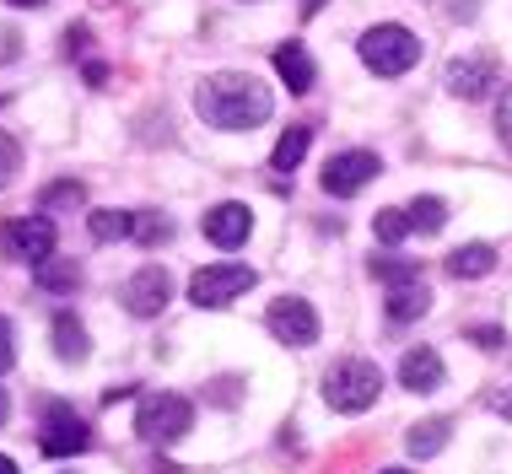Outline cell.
<instances>
[{
    "label": "cell",
    "mask_w": 512,
    "mask_h": 474,
    "mask_svg": "<svg viewBox=\"0 0 512 474\" xmlns=\"http://www.w3.org/2000/svg\"><path fill=\"white\" fill-rule=\"evenodd\" d=\"M195 108H200V119L211 124V130H232V135H238V130H254V124L270 119L275 97H270L265 81L248 76V71H216V76L200 81Z\"/></svg>",
    "instance_id": "cell-1"
},
{
    "label": "cell",
    "mask_w": 512,
    "mask_h": 474,
    "mask_svg": "<svg viewBox=\"0 0 512 474\" xmlns=\"http://www.w3.org/2000/svg\"><path fill=\"white\" fill-rule=\"evenodd\" d=\"M378 394H383V372H378V361H367V356H345L324 372V399H329V410H340V415L372 410Z\"/></svg>",
    "instance_id": "cell-2"
},
{
    "label": "cell",
    "mask_w": 512,
    "mask_h": 474,
    "mask_svg": "<svg viewBox=\"0 0 512 474\" xmlns=\"http://www.w3.org/2000/svg\"><path fill=\"white\" fill-rule=\"evenodd\" d=\"M415 60H421V38L410 33V27H399V22H378V27H367L362 33V65L372 76H405L415 71Z\"/></svg>",
    "instance_id": "cell-3"
},
{
    "label": "cell",
    "mask_w": 512,
    "mask_h": 474,
    "mask_svg": "<svg viewBox=\"0 0 512 474\" xmlns=\"http://www.w3.org/2000/svg\"><path fill=\"white\" fill-rule=\"evenodd\" d=\"M189 426H195V404H189L184 394H146L141 410H135V431H141L146 442H178L189 437Z\"/></svg>",
    "instance_id": "cell-4"
},
{
    "label": "cell",
    "mask_w": 512,
    "mask_h": 474,
    "mask_svg": "<svg viewBox=\"0 0 512 474\" xmlns=\"http://www.w3.org/2000/svg\"><path fill=\"white\" fill-rule=\"evenodd\" d=\"M254 281L259 275L248 270V264H205V270L189 275V302H195V308H227V302H238Z\"/></svg>",
    "instance_id": "cell-5"
},
{
    "label": "cell",
    "mask_w": 512,
    "mask_h": 474,
    "mask_svg": "<svg viewBox=\"0 0 512 474\" xmlns=\"http://www.w3.org/2000/svg\"><path fill=\"white\" fill-rule=\"evenodd\" d=\"M0 254L17 259V264H38L54 254V221L38 211V216H11L0 227Z\"/></svg>",
    "instance_id": "cell-6"
},
{
    "label": "cell",
    "mask_w": 512,
    "mask_h": 474,
    "mask_svg": "<svg viewBox=\"0 0 512 474\" xmlns=\"http://www.w3.org/2000/svg\"><path fill=\"white\" fill-rule=\"evenodd\" d=\"M38 448H44L49 458L87 453L92 448V426L81 421L71 404H49V410H44V431H38Z\"/></svg>",
    "instance_id": "cell-7"
},
{
    "label": "cell",
    "mask_w": 512,
    "mask_h": 474,
    "mask_svg": "<svg viewBox=\"0 0 512 474\" xmlns=\"http://www.w3.org/2000/svg\"><path fill=\"white\" fill-rule=\"evenodd\" d=\"M378 173H383V162L372 157V151H340V157H329V167H324V194L351 200V194H362Z\"/></svg>",
    "instance_id": "cell-8"
},
{
    "label": "cell",
    "mask_w": 512,
    "mask_h": 474,
    "mask_svg": "<svg viewBox=\"0 0 512 474\" xmlns=\"http://www.w3.org/2000/svg\"><path fill=\"white\" fill-rule=\"evenodd\" d=\"M265 324H270L275 340L297 345V351L318 340V313H313V302H302V297H275L270 313H265Z\"/></svg>",
    "instance_id": "cell-9"
},
{
    "label": "cell",
    "mask_w": 512,
    "mask_h": 474,
    "mask_svg": "<svg viewBox=\"0 0 512 474\" xmlns=\"http://www.w3.org/2000/svg\"><path fill=\"white\" fill-rule=\"evenodd\" d=\"M124 308H130L135 318H157L162 308H168V297H173V281H168V270L162 264H141V270L124 281Z\"/></svg>",
    "instance_id": "cell-10"
},
{
    "label": "cell",
    "mask_w": 512,
    "mask_h": 474,
    "mask_svg": "<svg viewBox=\"0 0 512 474\" xmlns=\"http://www.w3.org/2000/svg\"><path fill=\"white\" fill-rule=\"evenodd\" d=\"M496 76H502V65H496V54H459V60L448 65V87L453 97H464V103H480L491 87H496Z\"/></svg>",
    "instance_id": "cell-11"
},
{
    "label": "cell",
    "mask_w": 512,
    "mask_h": 474,
    "mask_svg": "<svg viewBox=\"0 0 512 474\" xmlns=\"http://www.w3.org/2000/svg\"><path fill=\"white\" fill-rule=\"evenodd\" d=\"M200 232L211 237L216 248H238V243H248V232H254V211L238 200H221L200 216Z\"/></svg>",
    "instance_id": "cell-12"
},
{
    "label": "cell",
    "mask_w": 512,
    "mask_h": 474,
    "mask_svg": "<svg viewBox=\"0 0 512 474\" xmlns=\"http://www.w3.org/2000/svg\"><path fill=\"white\" fill-rule=\"evenodd\" d=\"M442 356L432 351V345H410L405 361H399V383L410 388V394H432V388H442Z\"/></svg>",
    "instance_id": "cell-13"
},
{
    "label": "cell",
    "mask_w": 512,
    "mask_h": 474,
    "mask_svg": "<svg viewBox=\"0 0 512 474\" xmlns=\"http://www.w3.org/2000/svg\"><path fill=\"white\" fill-rule=\"evenodd\" d=\"M383 308H389L394 324H410V318H421L426 308H432V291H426L421 275H410V281H394L389 286V302H383Z\"/></svg>",
    "instance_id": "cell-14"
},
{
    "label": "cell",
    "mask_w": 512,
    "mask_h": 474,
    "mask_svg": "<svg viewBox=\"0 0 512 474\" xmlns=\"http://www.w3.org/2000/svg\"><path fill=\"white\" fill-rule=\"evenodd\" d=\"M275 76H281L292 92H313V81H318L313 54L302 49V44H281V49H275Z\"/></svg>",
    "instance_id": "cell-15"
},
{
    "label": "cell",
    "mask_w": 512,
    "mask_h": 474,
    "mask_svg": "<svg viewBox=\"0 0 512 474\" xmlns=\"http://www.w3.org/2000/svg\"><path fill=\"white\" fill-rule=\"evenodd\" d=\"M496 270V248L491 243H464L448 254V275L453 281H486V275Z\"/></svg>",
    "instance_id": "cell-16"
},
{
    "label": "cell",
    "mask_w": 512,
    "mask_h": 474,
    "mask_svg": "<svg viewBox=\"0 0 512 474\" xmlns=\"http://www.w3.org/2000/svg\"><path fill=\"white\" fill-rule=\"evenodd\" d=\"M33 281L44 286V291H54V297H71V291L81 286V264L76 259H38L33 264Z\"/></svg>",
    "instance_id": "cell-17"
},
{
    "label": "cell",
    "mask_w": 512,
    "mask_h": 474,
    "mask_svg": "<svg viewBox=\"0 0 512 474\" xmlns=\"http://www.w3.org/2000/svg\"><path fill=\"white\" fill-rule=\"evenodd\" d=\"M308 146H313V130H308V124H292V130H286L281 141H275L270 167H275V173H292V167L308 157Z\"/></svg>",
    "instance_id": "cell-18"
},
{
    "label": "cell",
    "mask_w": 512,
    "mask_h": 474,
    "mask_svg": "<svg viewBox=\"0 0 512 474\" xmlns=\"http://www.w3.org/2000/svg\"><path fill=\"white\" fill-rule=\"evenodd\" d=\"M54 356L60 361H87V329L76 324V313L54 318Z\"/></svg>",
    "instance_id": "cell-19"
},
{
    "label": "cell",
    "mask_w": 512,
    "mask_h": 474,
    "mask_svg": "<svg viewBox=\"0 0 512 474\" xmlns=\"http://www.w3.org/2000/svg\"><path fill=\"white\" fill-rule=\"evenodd\" d=\"M87 232L98 237V243H124V237H135V216L130 211H92Z\"/></svg>",
    "instance_id": "cell-20"
},
{
    "label": "cell",
    "mask_w": 512,
    "mask_h": 474,
    "mask_svg": "<svg viewBox=\"0 0 512 474\" xmlns=\"http://www.w3.org/2000/svg\"><path fill=\"white\" fill-rule=\"evenodd\" d=\"M448 421H442V415H437V421H421V426H410V437H405V448L415 453V458H432V453H442V448H448Z\"/></svg>",
    "instance_id": "cell-21"
},
{
    "label": "cell",
    "mask_w": 512,
    "mask_h": 474,
    "mask_svg": "<svg viewBox=\"0 0 512 474\" xmlns=\"http://www.w3.org/2000/svg\"><path fill=\"white\" fill-rule=\"evenodd\" d=\"M410 227L415 232H442L448 227V205H442L437 194H415L410 200Z\"/></svg>",
    "instance_id": "cell-22"
},
{
    "label": "cell",
    "mask_w": 512,
    "mask_h": 474,
    "mask_svg": "<svg viewBox=\"0 0 512 474\" xmlns=\"http://www.w3.org/2000/svg\"><path fill=\"white\" fill-rule=\"evenodd\" d=\"M372 232H378V243H405V237L415 232L410 227V211H394V205H389V211H378V216H372Z\"/></svg>",
    "instance_id": "cell-23"
},
{
    "label": "cell",
    "mask_w": 512,
    "mask_h": 474,
    "mask_svg": "<svg viewBox=\"0 0 512 474\" xmlns=\"http://www.w3.org/2000/svg\"><path fill=\"white\" fill-rule=\"evenodd\" d=\"M87 200V189L76 184V178H65V184H49L44 189V211H60V205H81Z\"/></svg>",
    "instance_id": "cell-24"
},
{
    "label": "cell",
    "mask_w": 512,
    "mask_h": 474,
    "mask_svg": "<svg viewBox=\"0 0 512 474\" xmlns=\"http://www.w3.org/2000/svg\"><path fill=\"white\" fill-rule=\"evenodd\" d=\"M17 173H22V146L11 141L6 130H0V189H6V184H11V178H17Z\"/></svg>",
    "instance_id": "cell-25"
},
{
    "label": "cell",
    "mask_w": 512,
    "mask_h": 474,
    "mask_svg": "<svg viewBox=\"0 0 512 474\" xmlns=\"http://www.w3.org/2000/svg\"><path fill=\"white\" fill-rule=\"evenodd\" d=\"M372 275L378 281H410V275H421V264H410V259H372Z\"/></svg>",
    "instance_id": "cell-26"
},
{
    "label": "cell",
    "mask_w": 512,
    "mask_h": 474,
    "mask_svg": "<svg viewBox=\"0 0 512 474\" xmlns=\"http://www.w3.org/2000/svg\"><path fill=\"white\" fill-rule=\"evenodd\" d=\"M168 232H173V227H168L162 216H151V211H146V216H135V237H141L146 248H151V243H162Z\"/></svg>",
    "instance_id": "cell-27"
},
{
    "label": "cell",
    "mask_w": 512,
    "mask_h": 474,
    "mask_svg": "<svg viewBox=\"0 0 512 474\" xmlns=\"http://www.w3.org/2000/svg\"><path fill=\"white\" fill-rule=\"evenodd\" d=\"M496 130H502V141L512 146V87L502 92V103H496Z\"/></svg>",
    "instance_id": "cell-28"
},
{
    "label": "cell",
    "mask_w": 512,
    "mask_h": 474,
    "mask_svg": "<svg viewBox=\"0 0 512 474\" xmlns=\"http://www.w3.org/2000/svg\"><path fill=\"white\" fill-rule=\"evenodd\" d=\"M11 361H17V351H11V324L0 318V378L11 372Z\"/></svg>",
    "instance_id": "cell-29"
},
{
    "label": "cell",
    "mask_w": 512,
    "mask_h": 474,
    "mask_svg": "<svg viewBox=\"0 0 512 474\" xmlns=\"http://www.w3.org/2000/svg\"><path fill=\"white\" fill-rule=\"evenodd\" d=\"M469 340H475L480 351H496V345H502L507 334H502V329H469Z\"/></svg>",
    "instance_id": "cell-30"
},
{
    "label": "cell",
    "mask_w": 512,
    "mask_h": 474,
    "mask_svg": "<svg viewBox=\"0 0 512 474\" xmlns=\"http://www.w3.org/2000/svg\"><path fill=\"white\" fill-rule=\"evenodd\" d=\"M475 11H480V0H448V17L453 22H469Z\"/></svg>",
    "instance_id": "cell-31"
},
{
    "label": "cell",
    "mask_w": 512,
    "mask_h": 474,
    "mask_svg": "<svg viewBox=\"0 0 512 474\" xmlns=\"http://www.w3.org/2000/svg\"><path fill=\"white\" fill-rule=\"evenodd\" d=\"M17 44H22V38L11 33V27H0V65H6V60H17Z\"/></svg>",
    "instance_id": "cell-32"
},
{
    "label": "cell",
    "mask_w": 512,
    "mask_h": 474,
    "mask_svg": "<svg viewBox=\"0 0 512 474\" xmlns=\"http://www.w3.org/2000/svg\"><path fill=\"white\" fill-rule=\"evenodd\" d=\"M87 27H65V49H71V54H81V49H87Z\"/></svg>",
    "instance_id": "cell-33"
},
{
    "label": "cell",
    "mask_w": 512,
    "mask_h": 474,
    "mask_svg": "<svg viewBox=\"0 0 512 474\" xmlns=\"http://www.w3.org/2000/svg\"><path fill=\"white\" fill-rule=\"evenodd\" d=\"M87 81H92V87H103V81H108V65L92 60V65H87Z\"/></svg>",
    "instance_id": "cell-34"
},
{
    "label": "cell",
    "mask_w": 512,
    "mask_h": 474,
    "mask_svg": "<svg viewBox=\"0 0 512 474\" xmlns=\"http://www.w3.org/2000/svg\"><path fill=\"white\" fill-rule=\"evenodd\" d=\"M496 415H507V421H512V388H507V394H496Z\"/></svg>",
    "instance_id": "cell-35"
},
{
    "label": "cell",
    "mask_w": 512,
    "mask_h": 474,
    "mask_svg": "<svg viewBox=\"0 0 512 474\" xmlns=\"http://www.w3.org/2000/svg\"><path fill=\"white\" fill-rule=\"evenodd\" d=\"M324 11V0H302V17H318Z\"/></svg>",
    "instance_id": "cell-36"
},
{
    "label": "cell",
    "mask_w": 512,
    "mask_h": 474,
    "mask_svg": "<svg viewBox=\"0 0 512 474\" xmlns=\"http://www.w3.org/2000/svg\"><path fill=\"white\" fill-rule=\"evenodd\" d=\"M6 415H11V399H6V388H0V426H6Z\"/></svg>",
    "instance_id": "cell-37"
},
{
    "label": "cell",
    "mask_w": 512,
    "mask_h": 474,
    "mask_svg": "<svg viewBox=\"0 0 512 474\" xmlns=\"http://www.w3.org/2000/svg\"><path fill=\"white\" fill-rule=\"evenodd\" d=\"M6 6H22V11H33V6H44V0H6Z\"/></svg>",
    "instance_id": "cell-38"
},
{
    "label": "cell",
    "mask_w": 512,
    "mask_h": 474,
    "mask_svg": "<svg viewBox=\"0 0 512 474\" xmlns=\"http://www.w3.org/2000/svg\"><path fill=\"white\" fill-rule=\"evenodd\" d=\"M0 474H17V464H11V458H6V453H0Z\"/></svg>",
    "instance_id": "cell-39"
},
{
    "label": "cell",
    "mask_w": 512,
    "mask_h": 474,
    "mask_svg": "<svg viewBox=\"0 0 512 474\" xmlns=\"http://www.w3.org/2000/svg\"><path fill=\"white\" fill-rule=\"evenodd\" d=\"M383 474H405V469H383Z\"/></svg>",
    "instance_id": "cell-40"
}]
</instances>
